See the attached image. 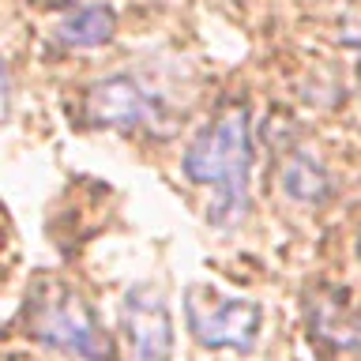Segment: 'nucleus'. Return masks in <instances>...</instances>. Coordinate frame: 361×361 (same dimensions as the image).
<instances>
[{"instance_id": "0eeeda50", "label": "nucleus", "mask_w": 361, "mask_h": 361, "mask_svg": "<svg viewBox=\"0 0 361 361\" xmlns=\"http://www.w3.org/2000/svg\"><path fill=\"white\" fill-rule=\"evenodd\" d=\"M279 188H282V196L293 200V203H320V200H327V192H331V177H327V169L316 162L312 154L298 151L282 162Z\"/></svg>"}, {"instance_id": "7ed1b4c3", "label": "nucleus", "mask_w": 361, "mask_h": 361, "mask_svg": "<svg viewBox=\"0 0 361 361\" xmlns=\"http://www.w3.org/2000/svg\"><path fill=\"white\" fill-rule=\"evenodd\" d=\"M185 320L200 346L207 350H252L264 331V309L252 298H222L214 286H188Z\"/></svg>"}, {"instance_id": "6e6552de", "label": "nucleus", "mask_w": 361, "mask_h": 361, "mask_svg": "<svg viewBox=\"0 0 361 361\" xmlns=\"http://www.w3.org/2000/svg\"><path fill=\"white\" fill-rule=\"evenodd\" d=\"M357 256H361V237H357Z\"/></svg>"}, {"instance_id": "f257e3e1", "label": "nucleus", "mask_w": 361, "mask_h": 361, "mask_svg": "<svg viewBox=\"0 0 361 361\" xmlns=\"http://www.w3.org/2000/svg\"><path fill=\"white\" fill-rule=\"evenodd\" d=\"M252 121L245 106H230L203 128L185 151V177L211 188L207 219L230 230L248 214V180H252Z\"/></svg>"}, {"instance_id": "20e7f679", "label": "nucleus", "mask_w": 361, "mask_h": 361, "mask_svg": "<svg viewBox=\"0 0 361 361\" xmlns=\"http://www.w3.org/2000/svg\"><path fill=\"white\" fill-rule=\"evenodd\" d=\"M83 121L94 124V128H121V132H132V128H147L158 135L169 132L166 102L143 79H135L128 72L106 75V79L87 87Z\"/></svg>"}, {"instance_id": "39448f33", "label": "nucleus", "mask_w": 361, "mask_h": 361, "mask_svg": "<svg viewBox=\"0 0 361 361\" xmlns=\"http://www.w3.org/2000/svg\"><path fill=\"white\" fill-rule=\"evenodd\" d=\"M121 331L132 361H173V316L166 293L151 282L128 286L121 301Z\"/></svg>"}, {"instance_id": "f03ea898", "label": "nucleus", "mask_w": 361, "mask_h": 361, "mask_svg": "<svg viewBox=\"0 0 361 361\" xmlns=\"http://www.w3.org/2000/svg\"><path fill=\"white\" fill-rule=\"evenodd\" d=\"M27 331L45 346L75 354L79 361L117 357V346L90 309V301L61 279H42L27 293Z\"/></svg>"}, {"instance_id": "423d86ee", "label": "nucleus", "mask_w": 361, "mask_h": 361, "mask_svg": "<svg viewBox=\"0 0 361 361\" xmlns=\"http://www.w3.org/2000/svg\"><path fill=\"white\" fill-rule=\"evenodd\" d=\"M113 34H117V11L102 0L68 8L53 27V38L68 49H98V45L113 42Z\"/></svg>"}]
</instances>
